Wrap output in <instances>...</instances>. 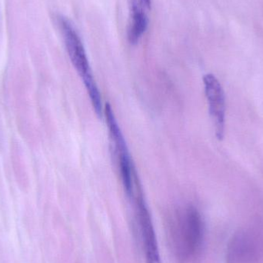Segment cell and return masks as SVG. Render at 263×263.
Wrapping results in <instances>:
<instances>
[{"label":"cell","mask_w":263,"mask_h":263,"mask_svg":"<svg viewBox=\"0 0 263 263\" xmlns=\"http://www.w3.org/2000/svg\"><path fill=\"white\" fill-rule=\"evenodd\" d=\"M148 26V18L142 6L136 0L132 4L131 23L129 25L128 39L131 44H136L140 40Z\"/></svg>","instance_id":"obj_6"},{"label":"cell","mask_w":263,"mask_h":263,"mask_svg":"<svg viewBox=\"0 0 263 263\" xmlns=\"http://www.w3.org/2000/svg\"><path fill=\"white\" fill-rule=\"evenodd\" d=\"M133 202L145 253V262L161 263L154 226L144 196L138 198Z\"/></svg>","instance_id":"obj_4"},{"label":"cell","mask_w":263,"mask_h":263,"mask_svg":"<svg viewBox=\"0 0 263 263\" xmlns=\"http://www.w3.org/2000/svg\"><path fill=\"white\" fill-rule=\"evenodd\" d=\"M59 23L69 59L84 83L96 114L102 118L104 114V108L102 103L101 94L94 80L83 42L69 20L60 17Z\"/></svg>","instance_id":"obj_2"},{"label":"cell","mask_w":263,"mask_h":263,"mask_svg":"<svg viewBox=\"0 0 263 263\" xmlns=\"http://www.w3.org/2000/svg\"><path fill=\"white\" fill-rule=\"evenodd\" d=\"M203 83L216 136L221 140L223 138L225 128L226 103L223 89L219 80L213 74L205 75L203 77Z\"/></svg>","instance_id":"obj_5"},{"label":"cell","mask_w":263,"mask_h":263,"mask_svg":"<svg viewBox=\"0 0 263 263\" xmlns=\"http://www.w3.org/2000/svg\"><path fill=\"white\" fill-rule=\"evenodd\" d=\"M170 242L176 259L182 263L193 261L200 252L204 239V222L193 205L176 210L168 227Z\"/></svg>","instance_id":"obj_1"},{"label":"cell","mask_w":263,"mask_h":263,"mask_svg":"<svg viewBox=\"0 0 263 263\" xmlns=\"http://www.w3.org/2000/svg\"><path fill=\"white\" fill-rule=\"evenodd\" d=\"M145 4L146 5L147 7L149 8L151 6V0H143Z\"/></svg>","instance_id":"obj_7"},{"label":"cell","mask_w":263,"mask_h":263,"mask_svg":"<svg viewBox=\"0 0 263 263\" xmlns=\"http://www.w3.org/2000/svg\"><path fill=\"white\" fill-rule=\"evenodd\" d=\"M104 115L109 129L114 157L117 159L120 170L123 188L128 197L130 199L132 196L142 190L139 176L132 160L131 155L124 136L119 126L115 114L109 103L105 105Z\"/></svg>","instance_id":"obj_3"}]
</instances>
